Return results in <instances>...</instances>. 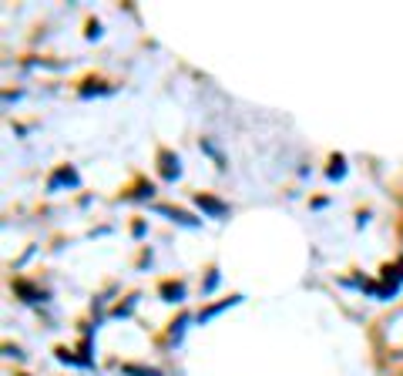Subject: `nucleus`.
I'll return each instance as SVG.
<instances>
[{
    "label": "nucleus",
    "instance_id": "obj_1",
    "mask_svg": "<svg viewBox=\"0 0 403 376\" xmlns=\"http://www.w3.org/2000/svg\"><path fill=\"white\" fill-rule=\"evenodd\" d=\"M199 205H205V208H208V212H215V215H222V212H226V208H222L215 199H202V195H199Z\"/></svg>",
    "mask_w": 403,
    "mask_h": 376
}]
</instances>
